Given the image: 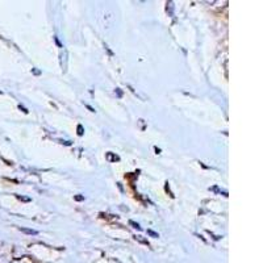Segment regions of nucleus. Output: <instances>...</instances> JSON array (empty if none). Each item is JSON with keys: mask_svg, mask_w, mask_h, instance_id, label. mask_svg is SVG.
<instances>
[{"mask_svg": "<svg viewBox=\"0 0 263 263\" xmlns=\"http://www.w3.org/2000/svg\"><path fill=\"white\" fill-rule=\"evenodd\" d=\"M21 232H24V233H28V234H37L36 230H33V229H24V228L21 229Z\"/></svg>", "mask_w": 263, "mask_h": 263, "instance_id": "nucleus-1", "label": "nucleus"}, {"mask_svg": "<svg viewBox=\"0 0 263 263\" xmlns=\"http://www.w3.org/2000/svg\"><path fill=\"white\" fill-rule=\"evenodd\" d=\"M130 224H132V225H135V228H137V229H140V225H138V224H136V222L130 221Z\"/></svg>", "mask_w": 263, "mask_h": 263, "instance_id": "nucleus-2", "label": "nucleus"}, {"mask_svg": "<svg viewBox=\"0 0 263 263\" xmlns=\"http://www.w3.org/2000/svg\"><path fill=\"white\" fill-rule=\"evenodd\" d=\"M78 130H79V132H78V135H82V133H83V132H82V126H81V125L78 126Z\"/></svg>", "mask_w": 263, "mask_h": 263, "instance_id": "nucleus-3", "label": "nucleus"}]
</instances>
